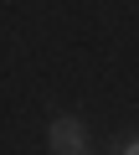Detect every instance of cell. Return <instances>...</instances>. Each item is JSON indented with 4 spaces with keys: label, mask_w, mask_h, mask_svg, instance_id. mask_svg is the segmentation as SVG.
<instances>
[{
    "label": "cell",
    "mask_w": 139,
    "mask_h": 155,
    "mask_svg": "<svg viewBox=\"0 0 139 155\" xmlns=\"http://www.w3.org/2000/svg\"><path fill=\"white\" fill-rule=\"evenodd\" d=\"M113 155H139V140H124V145H113Z\"/></svg>",
    "instance_id": "7a4b0ae2"
},
{
    "label": "cell",
    "mask_w": 139,
    "mask_h": 155,
    "mask_svg": "<svg viewBox=\"0 0 139 155\" xmlns=\"http://www.w3.org/2000/svg\"><path fill=\"white\" fill-rule=\"evenodd\" d=\"M46 145H52V155H88V129H83V119L57 114L52 129H46Z\"/></svg>",
    "instance_id": "6da1fadb"
}]
</instances>
